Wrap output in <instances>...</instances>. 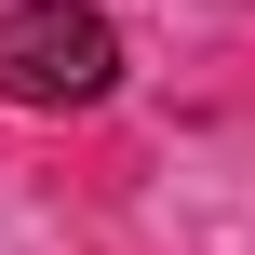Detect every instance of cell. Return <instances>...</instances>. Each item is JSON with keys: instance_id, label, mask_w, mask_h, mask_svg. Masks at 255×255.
<instances>
[{"instance_id": "cell-1", "label": "cell", "mask_w": 255, "mask_h": 255, "mask_svg": "<svg viewBox=\"0 0 255 255\" xmlns=\"http://www.w3.org/2000/svg\"><path fill=\"white\" fill-rule=\"evenodd\" d=\"M0 94L13 108H108L121 94V27L94 0H0Z\"/></svg>"}]
</instances>
